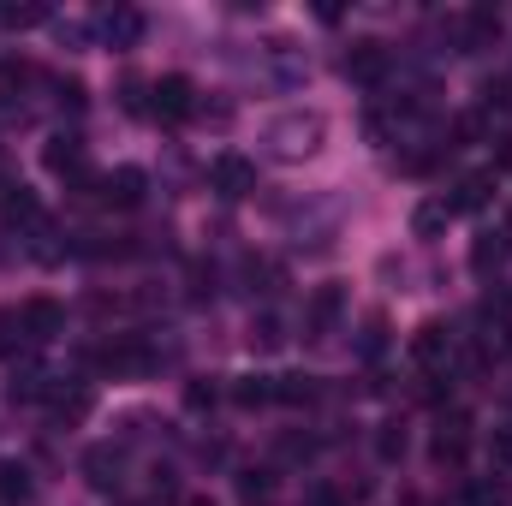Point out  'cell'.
<instances>
[{"mask_svg": "<svg viewBox=\"0 0 512 506\" xmlns=\"http://www.w3.org/2000/svg\"><path fill=\"white\" fill-rule=\"evenodd\" d=\"M501 167H512V137H501Z\"/></svg>", "mask_w": 512, "mask_h": 506, "instance_id": "1f68e13d", "label": "cell"}, {"mask_svg": "<svg viewBox=\"0 0 512 506\" xmlns=\"http://www.w3.org/2000/svg\"><path fill=\"white\" fill-rule=\"evenodd\" d=\"M340 310H346V292H340V286H316L310 304H304V340H322V334L340 322Z\"/></svg>", "mask_w": 512, "mask_h": 506, "instance_id": "8992f818", "label": "cell"}, {"mask_svg": "<svg viewBox=\"0 0 512 506\" xmlns=\"http://www.w3.org/2000/svg\"><path fill=\"white\" fill-rule=\"evenodd\" d=\"M0 221L18 227V233H30V227H42V203H36L24 185H6V191H0Z\"/></svg>", "mask_w": 512, "mask_h": 506, "instance_id": "4fadbf2b", "label": "cell"}, {"mask_svg": "<svg viewBox=\"0 0 512 506\" xmlns=\"http://www.w3.org/2000/svg\"><path fill=\"white\" fill-rule=\"evenodd\" d=\"M489 42H501V12H495V6H471V12L459 18V54H477V48H489Z\"/></svg>", "mask_w": 512, "mask_h": 506, "instance_id": "ba28073f", "label": "cell"}, {"mask_svg": "<svg viewBox=\"0 0 512 506\" xmlns=\"http://www.w3.org/2000/svg\"><path fill=\"white\" fill-rule=\"evenodd\" d=\"M322 131H328L322 114L292 108V114H280V120L268 126V143H274V155H280V161H298V155H316V149H322Z\"/></svg>", "mask_w": 512, "mask_h": 506, "instance_id": "6da1fadb", "label": "cell"}, {"mask_svg": "<svg viewBox=\"0 0 512 506\" xmlns=\"http://www.w3.org/2000/svg\"><path fill=\"white\" fill-rule=\"evenodd\" d=\"M376 453H382V459H405V429H399V423H387L382 435H376Z\"/></svg>", "mask_w": 512, "mask_h": 506, "instance_id": "484cf974", "label": "cell"}, {"mask_svg": "<svg viewBox=\"0 0 512 506\" xmlns=\"http://www.w3.org/2000/svg\"><path fill=\"white\" fill-rule=\"evenodd\" d=\"M507 251H512V233H483V239H477V251H471V262H477V268H495Z\"/></svg>", "mask_w": 512, "mask_h": 506, "instance_id": "44dd1931", "label": "cell"}, {"mask_svg": "<svg viewBox=\"0 0 512 506\" xmlns=\"http://www.w3.org/2000/svg\"><path fill=\"white\" fill-rule=\"evenodd\" d=\"M191 506H209V501H191Z\"/></svg>", "mask_w": 512, "mask_h": 506, "instance_id": "d6a6232c", "label": "cell"}, {"mask_svg": "<svg viewBox=\"0 0 512 506\" xmlns=\"http://www.w3.org/2000/svg\"><path fill=\"white\" fill-rule=\"evenodd\" d=\"M209 185H215V191H221L227 203L251 197V191H256V161H251V155H239V149L215 155V161H209Z\"/></svg>", "mask_w": 512, "mask_h": 506, "instance_id": "3957f363", "label": "cell"}, {"mask_svg": "<svg viewBox=\"0 0 512 506\" xmlns=\"http://www.w3.org/2000/svg\"><path fill=\"white\" fill-rule=\"evenodd\" d=\"M120 471H126V459H120L114 447H90V453H84V477H90L96 489H114Z\"/></svg>", "mask_w": 512, "mask_h": 506, "instance_id": "5bb4252c", "label": "cell"}, {"mask_svg": "<svg viewBox=\"0 0 512 506\" xmlns=\"http://www.w3.org/2000/svg\"><path fill=\"white\" fill-rule=\"evenodd\" d=\"M215 399H221V387H215V376H197L191 387H185V405H191V411H209Z\"/></svg>", "mask_w": 512, "mask_h": 506, "instance_id": "d4e9b609", "label": "cell"}, {"mask_svg": "<svg viewBox=\"0 0 512 506\" xmlns=\"http://www.w3.org/2000/svg\"><path fill=\"white\" fill-rule=\"evenodd\" d=\"M429 453H435V465H465V453H471V417L465 411H453V417H441V429H435V441H429Z\"/></svg>", "mask_w": 512, "mask_h": 506, "instance_id": "277c9868", "label": "cell"}, {"mask_svg": "<svg viewBox=\"0 0 512 506\" xmlns=\"http://www.w3.org/2000/svg\"><path fill=\"white\" fill-rule=\"evenodd\" d=\"M120 102H126V114H143V108H149V102H143V84H137V78H126V84H120Z\"/></svg>", "mask_w": 512, "mask_h": 506, "instance_id": "83f0119b", "label": "cell"}, {"mask_svg": "<svg viewBox=\"0 0 512 506\" xmlns=\"http://www.w3.org/2000/svg\"><path fill=\"white\" fill-rule=\"evenodd\" d=\"M197 114L215 120V126H227V120H233V102H197Z\"/></svg>", "mask_w": 512, "mask_h": 506, "instance_id": "f546056e", "label": "cell"}, {"mask_svg": "<svg viewBox=\"0 0 512 506\" xmlns=\"http://www.w3.org/2000/svg\"><path fill=\"white\" fill-rule=\"evenodd\" d=\"M48 399H54V411H60V417H72V423L90 411V387H48Z\"/></svg>", "mask_w": 512, "mask_h": 506, "instance_id": "d6986e66", "label": "cell"}, {"mask_svg": "<svg viewBox=\"0 0 512 506\" xmlns=\"http://www.w3.org/2000/svg\"><path fill=\"white\" fill-rule=\"evenodd\" d=\"M18 322H24L30 340H54V334L66 328V310H60L54 298H24V304H18Z\"/></svg>", "mask_w": 512, "mask_h": 506, "instance_id": "8fae6325", "label": "cell"}, {"mask_svg": "<svg viewBox=\"0 0 512 506\" xmlns=\"http://www.w3.org/2000/svg\"><path fill=\"white\" fill-rule=\"evenodd\" d=\"M137 36H143V18H137V12H126V6L108 12V42H114V48H131Z\"/></svg>", "mask_w": 512, "mask_h": 506, "instance_id": "ffe728a7", "label": "cell"}, {"mask_svg": "<svg viewBox=\"0 0 512 506\" xmlns=\"http://www.w3.org/2000/svg\"><path fill=\"white\" fill-rule=\"evenodd\" d=\"M489 191H495V173H465L453 185V197H441V203H447V215H477L489 203Z\"/></svg>", "mask_w": 512, "mask_h": 506, "instance_id": "7c38bea8", "label": "cell"}, {"mask_svg": "<svg viewBox=\"0 0 512 506\" xmlns=\"http://www.w3.org/2000/svg\"><path fill=\"white\" fill-rule=\"evenodd\" d=\"M143 173L137 167H120V173H102V185H96V203H108V209H137L143 203Z\"/></svg>", "mask_w": 512, "mask_h": 506, "instance_id": "30bf717a", "label": "cell"}, {"mask_svg": "<svg viewBox=\"0 0 512 506\" xmlns=\"http://www.w3.org/2000/svg\"><path fill=\"white\" fill-rule=\"evenodd\" d=\"M233 399H239L245 411H256V405H274V376H245V381H233Z\"/></svg>", "mask_w": 512, "mask_h": 506, "instance_id": "2e32d148", "label": "cell"}, {"mask_svg": "<svg viewBox=\"0 0 512 506\" xmlns=\"http://www.w3.org/2000/svg\"><path fill=\"white\" fill-rule=\"evenodd\" d=\"M155 102H149V114L161 120V126H179V120H191L197 114V90H191V78H179V72H167V78H155V90H149Z\"/></svg>", "mask_w": 512, "mask_h": 506, "instance_id": "7a4b0ae2", "label": "cell"}, {"mask_svg": "<svg viewBox=\"0 0 512 506\" xmlns=\"http://www.w3.org/2000/svg\"><path fill=\"white\" fill-rule=\"evenodd\" d=\"M0 495L6 501H30V471L24 465H0Z\"/></svg>", "mask_w": 512, "mask_h": 506, "instance_id": "7402d4cb", "label": "cell"}, {"mask_svg": "<svg viewBox=\"0 0 512 506\" xmlns=\"http://www.w3.org/2000/svg\"><path fill=\"white\" fill-rule=\"evenodd\" d=\"M36 84V66L30 60H0V90H24Z\"/></svg>", "mask_w": 512, "mask_h": 506, "instance_id": "603a6c76", "label": "cell"}, {"mask_svg": "<svg viewBox=\"0 0 512 506\" xmlns=\"http://www.w3.org/2000/svg\"><path fill=\"white\" fill-rule=\"evenodd\" d=\"M274 399H286V405H316V399H322V381L316 376H274Z\"/></svg>", "mask_w": 512, "mask_h": 506, "instance_id": "9a60e30c", "label": "cell"}, {"mask_svg": "<svg viewBox=\"0 0 512 506\" xmlns=\"http://www.w3.org/2000/svg\"><path fill=\"white\" fill-rule=\"evenodd\" d=\"M54 90H60V102H66V108H84V84H78V78H60Z\"/></svg>", "mask_w": 512, "mask_h": 506, "instance_id": "f1b7e54d", "label": "cell"}, {"mask_svg": "<svg viewBox=\"0 0 512 506\" xmlns=\"http://www.w3.org/2000/svg\"><path fill=\"white\" fill-rule=\"evenodd\" d=\"M280 346H286V328H280V316L262 310L251 322V352H280Z\"/></svg>", "mask_w": 512, "mask_h": 506, "instance_id": "e0dca14e", "label": "cell"}, {"mask_svg": "<svg viewBox=\"0 0 512 506\" xmlns=\"http://www.w3.org/2000/svg\"><path fill=\"white\" fill-rule=\"evenodd\" d=\"M411 358H417L429 376H441V370H447V358H453V334H447L441 322H423V328H417V340H411Z\"/></svg>", "mask_w": 512, "mask_h": 506, "instance_id": "9c48e42d", "label": "cell"}, {"mask_svg": "<svg viewBox=\"0 0 512 506\" xmlns=\"http://www.w3.org/2000/svg\"><path fill=\"white\" fill-rule=\"evenodd\" d=\"M489 465H495V471H512V423H501V429L489 435Z\"/></svg>", "mask_w": 512, "mask_h": 506, "instance_id": "cb8c5ba5", "label": "cell"}, {"mask_svg": "<svg viewBox=\"0 0 512 506\" xmlns=\"http://www.w3.org/2000/svg\"><path fill=\"white\" fill-rule=\"evenodd\" d=\"M239 489H245V495H268V489H274V471H268V465H262V471H239Z\"/></svg>", "mask_w": 512, "mask_h": 506, "instance_id": "4316f807", "label": "cell"}, {"mask_svg": "<svg viewBox=\"0 0 512 506\" xmlns=\"http://www.w3.org/2000/svg\"><path fill=\"white\" fill-rule=\"evenodd\" d=\"M0 18H6V24H12V30H24V24H42V18H48V12H42V6H24V12H0Z\"/></svg>", "mask_w": 512, "mask_h": 506, "instance_id": "4dcf8cb0", "label": "cell"}, {"mask_svg": "<svg viewBox=\"0 0 512 506\" xmlns=\"http://www.w3.org/2000/svg\"><path fill=\"white\" fill-rule=\"evenodd\" d=\"M387 66H393V54H387L382 42H352L346 48V78L352 84H382Z\"/></svg>", "mask_w": 512, "mask_h": 506, "instance_id": "52a82bcc", "label": "cell"}, {"mask_svg": "<svg viewBox=\"0 0 512 506\" xmlns=\"http://www.w3.org/2000/svg\"><path fill=\"white\" fill-rule=\"evenodd\" d=\"M447 203H417V215H411V233L417 239H435V233H447Z\"/></svg>", "mask_w": 512, "mask_h": 506, "instance_id": "ac0fdd59", "label": "cell"}, {"mask_svg": "<svg viewBox=\"0 0 512 506\" xmlns=\"http://www.w3.org/2000/svg\"><path fill=\"white\" fill-rule=\"evenodd\" d=\"M42 161H48V173H60L66 185L90 179V167H84V137H66V131H54V137H48V149H42Z\"/></svg>", "mask_w": 512, "mask_h": 506, "instance_id": "5b68a950", "label": "cell"}]
</instances>
